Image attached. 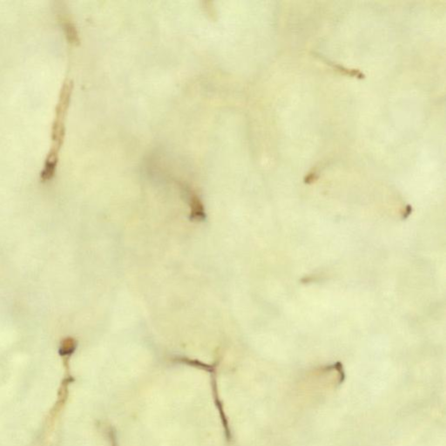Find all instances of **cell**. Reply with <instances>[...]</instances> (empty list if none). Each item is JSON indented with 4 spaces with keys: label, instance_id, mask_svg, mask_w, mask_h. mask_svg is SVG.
Masks as SVG:
<instances>
[{
    "label": "cell",
    "instance_id": "7a4b0ae2",
    "mask_svg": "<svg viewBox=\"0 0 446 446\" xmlns=\"http://www.w3.org/2000/svg\"><path fill=\"white\" fill-rule=\"evenodd\" d=\"M61 21L63 27L65 29V34L69 41H71L72 43L78 42V31L76 30L74 24H72L67 17H62Z\"/></svg>",
    "mask_w": 446,
    "mask_h": 446
},
{
    "label": "cell",
    "instance_id": "6da1fadb",
    "mask_svg": "<svg viewBox=\"0 0 446 446\" xmlns=\"http://www.w3.org/2000/svg\"><path fill=\"white\" fill-rule=\"evenodd\" d=\"M191 219L193 221H203L206 218L204 208L196 194H190Z\"/></svg>",
    "mask_w": 446,
    "mask_h": 446
}]
</instances>
